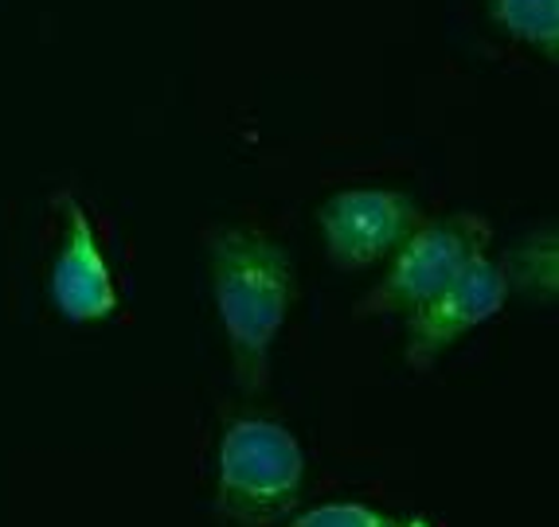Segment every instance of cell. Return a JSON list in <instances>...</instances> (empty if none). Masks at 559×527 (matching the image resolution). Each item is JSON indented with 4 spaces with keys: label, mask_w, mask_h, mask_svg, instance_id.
<instances>
[{
    "label": "cell",
    "mask_w": 559,
    "mask_h": 527,
    "mask_svg": "<svg viewBox=\"0 0 559 527\" xmlns=\"http://www.w3.org/2000/svg\"><path fill=\"white\" fill-rule=\"evenodd\" d=\"M63 242H59L56 266H51V301L75 324L106 321L118 313V289H114L103 242L75 195H63Z\"/></svg>",
    "instance_id": "obj_6"
},
{
    "label": "cell",
    "mask_w": 559,
    "mask_h": 527,
    "mask_svg": "<svg viewBox=\"0 0 559 527\" xmlns=\"http://www.w3.org/2000/svg\"><path fill=\"white\" fill-rule=\"evenodd\" d=\"M489 20L548 63L559 59V0H489Z\"/></svg>",
    "instance_id": "obj_7"
},
{
    "label": "cell",
    "mask_w": 559,
    "mask_h": 527,
    "mask_svg": "<svg viewBox=\"0 0 559 527\" xmlns=\"http://www.w3.org/2000/svg\"><path fill=\"white\" fill-rule=\"evenodd\" d=\"M306 484L298 438L271 418H239L219 442V508L239 524H274Z\"/></svg>",
    "instance_id": "obj_2"
},
{
    "label": "cell",
    "mask_w": 559,
    "mask_h": 527,
    "mask_svg": "<svg viewBox=\"0 0 559 527\" xmlns=\"http://www.w3.org/2000/svg\"><path fill=\"white\" fill-rule=\"evenodd\" d=\"M504 278H509V289L513 282L528 294H544L551 297L556 294V231H540L532 235L521 250H516V262H513V274L504 270Z\"/></svg>",
    "instance_id": "obj_8"
},
{
    "label": "cell",
    "mask_w": 559,
    "mask_h": 527,
    "mask_svg": "<svg viewBox=\"0 0 559 527\" xmlns=\"http://www.w3.org/2000/svg\"><path fill=\"white\" fill-rule=\"evenodd\" d=\"M318 223L333 266L364 270L395 254L423 223V207L395 188H345L321 204Z\"/></svg>",
    "instance_id": "obj_4"
},
{
    "label": "cell",
    "mask_w": 559,
    "mask_h": 527,
    "mask_svg": "<svg viewBox=\"0 0 559 527\" xmlns=\"http://www.w3.org/2000/svg\"><path fill=\"white\" fill-rule=\"evenodd\" d=\"M215 313L231 344L235 380L262 391L271 375V348L298 294L294 262L274 239L247 227H227L212 239Z\"/></svg>",
    "instance_id": "obj_1"
},
{
    "label": "cell",
    "mask_w": 559,
    "mask_h": 527,
    "mask_svg": "<svg viewBox=\"0 0 559 527\" xmlns=\"http://www.w3.org/2000/svg\"><path fill=\"white\" fill-rule=\"evenodd\" d=\"M504 297H509L504 266L489 259V250L474 254L454 274V282H447L427 306L407 313V363L427 371L457 336L493 321L504 309Z\"/></svg>",
    "instance_id": "obj_5"
},
{
    "label": "cell",
    "mask_w": 559,
    "mask_h": 527,
    "mask_svg": "<svg viewBox=\"0 0 559 527\" xmlns=\"http://www.w3.org/2000/svg\"><path fill=\"white\" fill-rule=\"evenodd\" d=\"M294 527H435L430 519H400L383 516L368 504H321L294 519Z\"/></svg>",
    "instance_id": "obj_9"
},
{
    "label": "cell",
    "mask_w": 559,
    "mask_h": 527,
    "mask_svg": "<svg viewBox=\"0 0 559 527\" xmlns=\"http://www.w3.org/2000/svg\"><path fill=\"white\" fill-rule=\"evenodd\" d=\"M489 239H493V227H489L485 215L474 212H457L447 215V219L419 223L395 247L392 266L380 278V286H372L364 294V301L356 306V316L415 313L447 282H454V274L474 254L489 250Z\"/></svg>",
    "instance_id": "obj_3"
}]
</instances>
